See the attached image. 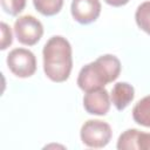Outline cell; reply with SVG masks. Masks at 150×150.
<instances>
[{
    "mask_svg": "<svg viewBox=\"0 0 150 150\" xmlns=\"http://www.w3.org/2000/svg\"><path fill=\"white\" fill-rule=\"evenodd\" d=\"M111 128L101 120H88L81 127L80 136L84 145L89 148H103L111 139Z\"/></svg>",
    "mask_w": 150,
    "mask_h": 150,
    "instance_id": "3957f363",
    "label": "cell"
},
{
    "mask_svg": "<svg viewBox=\"0 0 150 150\" xmlns=\"http://www.w3.org/2000/svg\"><path fill=\"white\" fill-rule=\"evenodd\" d=\"M120 60L115 55L105 54L82 67L77 76V84L86 93L104 88L105 84L115 81L120 76Z\"/></svg>",
    "mask_w": 150,
    "mask_h": 150,
    "instance_id": "7a4b0ae2",
    "label": "cell"
},
{
    "mask_svg": "<svg viewBox=\"0 0 150 150\" xmlns=\"http://www.w3.org/2000/svg\"><path fill=\"white\" fill-rule=\"evenodd\" d=\"M110 95L104 88L87 91L83 96V107L88 114L103 116L110 109Z\"/></svg>",
    "mask_w": 150,
    "mask_h": 150,
    "instance_id": "52a82bcc",
    "label": "cell"
},
{
    "mask_svg": "<svg viewBox=\"0 0 150 150\" xmlns=\"http://www.w3.org/2000/svg\"><path fill=\"white\" fill-rule=\"evenodd\" d=\"M35 9L45 16H53L57 14L62 6L63 0H33Z\"/></svg>",
    "mask_w": 150,
    "mask_h": 150,
    "instance_id": "8fae6325",
    "label": "cell"
},
{
    "mask_svg": "<svg viewBox=\"0 0 150 150\" xmlns=\"http://www.w3.org/2000/svg\"><path fill=\"white\" fill-rule=\"evenodd\" d=\"M43 70L47 77L53 82H64L69 79L73 68L71 46L69 41L61 36H52L42 50Z\"/></svg>",
    "mask_w": 150,
    "mask_h": 150,
    "instance_id": "6da1fadb",
    "label": "cell"
},
{
    "mask_svg": "<svg viewBox=\"0 0 150 150\" xmlns=\"http://www.w3.org/2000/svg\"><path fill=\"white\" fill-rule=\"evenodd\" d=\"M7 66L18 77H29L36 70V57L26 48H14L7 55Z\"/></svg>",
    "mask_w": 150,
    "mask_h": 150,
    "instance_id": "277c9868",
    "label": "cell"
},
{
    "mask_svg": "<svg viewBox=\"0 0 150 150\" xmlns=\"http://www.w3.org/2000/svg\"><path fill=\"white\" fill-rule=\"evenodd\" d=\"M2 9L9 15H18L26 6V0H0Z\"/></svg>",
    "mask_w": 150,
    "mask_h": 150,
    "instance_id": "4fadbf2b",
    "label": "cell"
},
{
    "mask_svg": "<svg viewBox=\"0 0 150 150\" xmlns=\"http://www.w3.org/2000/svg\"><path fill=\"white\" fill-rule=\"evenodd\" d=\"M70 12L75 21L81 25L94 22L101 13L100 0H73Z\"/></svg>",
    "mask_w": 150,
    "mask_h": 150,
    "instance_id": "8992f818",
    "label": "cell"
},
{
    "mask_svg": "<svg viewBox=\"0 0 150 150\" xmlns=\"http://www.w3.org/2000/svg\"><path fill=\"white\" fill-rule=\"evenodd\" d=\"M116 146L118 150H150V132L128 129L120 135Z\"/></svg>",
    "mask_w": 150,
    "mask_h": 150,
    "instance_id": "ba28073f",
    "label": "cell"
},
{
    "mask_svg": "<svg viewBox=\"0 0 150 150\" xmlns=\"http://www.w3.org/2000/svg\"><path fill=\"white\" fill-rule=\"evenodd\" d=\"M134 97H135V89L128 82H118L111 89V94H110L111 102L115 105V108L120 111L125 109L132 102Z\"/></svg>",
    "mask_w": 150,
    "mask_h": 150,
    "instance_id": "9c48e42d",
    "label": "cell"
},
{
    "mask_svg": "<svg viewBox=\"0 0 150 150\" xmlns=\"http://www.w3.org/2000/svg\"><path fill=\"white\" fill-rule=\"evenodd\" d=\"M135 20L137 26L150 35V1H145L137 7Z\"/></svg>",
    "mask_w": 150,
    "mask_h": 150,
    "instance_id": "7c38bea8",
    "label": "cell"
},
{
    "mask_svg": "<svg viewBox=\"0 0 150 150\" xmlns=\"http://www.w3.org/2000/svg\"><path fill=\"white\" fill-rule=\"evenodd\" d=\"M132 118L137 124L150 128V95L136 103L132 109Z\"/></svg>",
    "mask_w": 150,
    "mask_h": 150,
    "instance_id": "30bf717a",
    "label": "cell"
},
{
    "mask_svg": "<svg viewBox=\"0 0 150 150\" xmlns=\"http://www.w3.org/2000/svg\"><path fill=\"white\" fill-rule=\"evenodd\" d=\"M108 5L110 6H114V7H121V6H124L129 2V0H104Z\"/></svg>",
    "mask_w": 150,
    "mask_h": 150,
    "instance_id": "9a60e30c",
    "label": "cell"
},
{
    "mask_svg": "<svg viewBox=\"0 0 150 150\" xmlns=\"http://www.w3.org/2000/svg\"><path fill=\"white\" fill-rule=\"evenodd\" d=\"M0 28H1V50H5L7 49L12 42H13V35H12V30H11V27L5 23V22H1L0 23Z\"/></svg>",
    "mask_w": 150,
    "mask_h": 150,
    "instance_id": "5bb4252c",
    "label": "cell"
},
{
    "mask_svg": "<svg viewBox=\"0 0 150 150\" xmlns=\"http://www.w3.org/2000/svg\"><path fill=\"white\" fill-rule=\"evenodd\" d=\"M14 33L20 43L34 46L43 35V26L35 16L22 15L14 22Z\"/></svg>",
    "mask_w": 150,
    "mask_h": 150,
    "instance_id": "5b68a950",
    "label": "cell"
}]
</instances>
